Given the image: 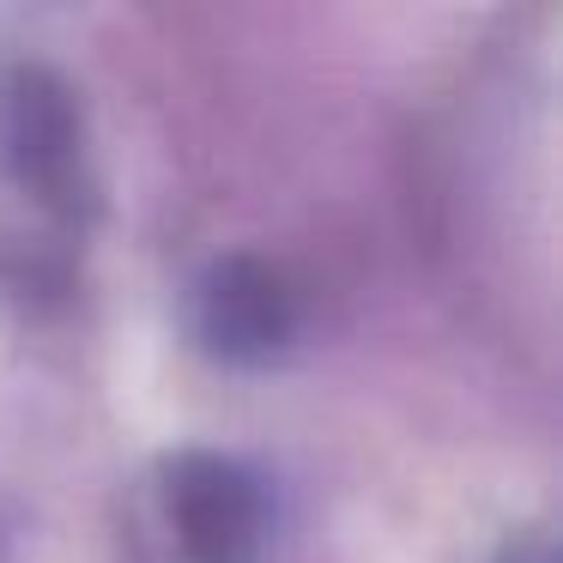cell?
I'll return each instance as SVG.
<instances>
[{
  "instance_id": "cell-2",
  "label": "cell",
  "mask_w": 563,
  "mask_h": 563,
  "mask_svg": "<svg viewBox=\"0 0 563 563\" xmlns=\"http://www.w3.org/2000/svg\"><path fill=\"white\" fill-rule=\"evenodd\" d=\"M200 328H207V340H219L231 357H261L285 340L291 309H285V291L255 267V261H224V267H212V279L200 285Z\"/></svg>"
},
{
  "instance_id": "cell-3",
  "label": "cell",
  "mask_w": 563,
  "mask_h": 563,
  "mask_svg": "<svg viewBox=\"0 0 563 563\" xmlns=\"http://www.w3.org/2000/svg\"><path fill=\"white\" fill-rule=\"evenodd\" d=\"M515 563H521V558H515Z\"/></svg>"
},
{
  "instance_id": "cell-1",
  "label": "cell",
  "mask_w": 563,
  "mask_h": 563,
  "mask_svg": "<svg viewBox=\"0 0 563 563\" xmlns=\"http://www.w3.org/2000/svg\"><path fill=\"white\" fill-rule=\"evenodd\" d=\"M164 527L183 563H255L267 539V497L224 461H188L164 485Z\"/></svg>"
}]
</instances>
